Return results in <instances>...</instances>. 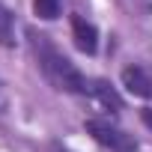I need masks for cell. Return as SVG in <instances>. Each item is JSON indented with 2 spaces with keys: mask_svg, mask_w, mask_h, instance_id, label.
Segmentation results:
<instances>
[{
  "mask_svg": "<svg viewBox=\"0 0 152 152\" xmlns=\"http://www.w3.org/2000/svg\"><path fill=\"white\" fill-rule=\"evenodd\" d=\"M72 36H75V45L84 54H96L99 51V30H96V24L84 21L81 15H72Z\"/></svg>",
  "mask_w": 152,
  "mask_h": 152,
  "instance_id": "277c9868",
  "label": "cell"
},
{
  "mask_svg": "<svg viewBox=\"0 0 152 152\" xmlns=\"http://www.w3.org/2000/svg\"><path fill=\"white\" fill-rule=\"evenodd\" d=\"M0 45L3 48L15 45V21H12V12L3 3H0Z\"/></svg>",
  "mask_w": 152,
  "mask_h": 152,
  "instance_id": "8992f818",
  "label": "cell"
},
{
  "mask_svg": "<svg viewBox=\"0 0 152 152\" xmlns=\"http://www.w3.org/2000/svg\"><path fill=\"white\" fill-rule=\"evenodd\" d=\"M140 119L146 122V128H152V107H143L140 110Z\"/></svg>",
  "mask_w": 152,
  "mask_h": 152,
  "instance_id": "ba28073f",
  "label": "cell"
},
{
  "mask_svg": "<svg viewBox=\"0 0 152 152\" xmlns=\"http://www.w3.org/2000/svg\"><path fill=\"white\" fill-rule=\"evenodd\" d=\"M27 39H30V48L39 60V69L45 75V81L60 90V93H72V96H84L90 90L87 78L78 72V66H75L63 51L54 48V42L45 36V33H36V30H27Z\"/></svg>",
  "mask_w": 152,
  "mask_h": 152,
  "instance_id": "6da1fadb",
  "label": "cell"
},
{
  "mask_svg": "<svg viewBox=\"0 0 152 152\" xmlns=\"http://www.w3.org/2000/svg\"><path fill=\"white\" fill-rule=\"evenodd\" d=\"M33 12L45 21H54L60 15V0H33Z\"/></svg>",
  "mask_w": 152,
  "mask_h": 152,
  "instance_id": "52a82bcc",
  "label": "cell"
},
{
  "mask_svg": "<svg viewBox=\"0 0 152 152\" xmlns=\"http://www.w3.org/2000/svg\"><path fill=\"white\" fill-rule=\"evenodd\" d=\"M119 81H122V87H125L131 96H137V99H152V78L146 75V69H140V66H125L122 75H119Z\"/></svg>",
  "mask_w": 152,
  "mask_h": 152,
  "instance_id": "3957f363",
  "label": "cell"
},
{
  "mask_svg": "<svg viewBox=\"0 0 152 152\" xmlns=\"http://www.w3.org/2000/svg\"><path fill=\"white\" fill-rule=\"evenodd\" d=\"M84 128H87V134H93V140H99L110 152H137V140L107 119H87Z\"/></svg>",
  "mask_w": 152,
  "mask_h": 152,
  "instance_id": "7a4b0ae2",
  "label": "cell"
},
{
  "mask_svg": "<svg viewBox=\"0 0 152 152\" xmlns=\"http://www.w3.org/2000/svg\"><path fill=\"white\" fill-rule=\"evenodd\" d=\"M87 93H90V96H96V99H99V104H104L107 110H113V113H116V110H122V99H119V93H116L107 81H102V78H99V81H90V90H87Z\"/></svg>",
  "mask_w": 152,
  "mask_h": 152,
  "instance_id": "5b68a950",
  "label": "cell"
},
{
  "mask_svg": "<svg viewBox=\"0 0 152 152\" xmlns=\"http://www.w3.org/2000/svg\"><path fill=\"white\" fill-rule=\"evenodd\" d=\"M51 152H69V149H66V146H60V143H54V146H51Z\"/></svg>",
  "mask_w": 152,
  "mask_h": 152,
  "instance_id": "9c48e42d",
  "label": "cell"
}]
</instances>
